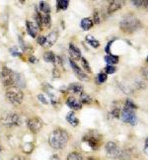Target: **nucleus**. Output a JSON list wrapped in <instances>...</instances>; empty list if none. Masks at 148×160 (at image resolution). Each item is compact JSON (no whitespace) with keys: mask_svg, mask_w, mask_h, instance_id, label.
I'll use <instances>...</instances> for the list:
<instances>
[{"mask_svg":"<svg viewBox=\"0 0 148 160\" xmlns=\"http://www.w3.org/2000/svg\"><path fill=\"white\" fill-rule=\"evenodd\" d=\"M52 76L54 78H59L61 76V72H60V70L57 68V67H53V69H52Z\"/></svg>","mask_w":148,"mask_h":160,"instance_id":"4c0bfd02","label":"nucleus"},{"mask_svg":"<svg viewBox=\"0 0 148 160\" xmlns=\"http://www.w3.org/2000/svg\"><path fill=\"white\" fill-rule=\"evenodd\" d=\"M125 107L126 108H129V109H132V110H136L138 107L136 106V104L134 102H132L131 99H126V102H125Z\"/></svg>","mask_w":148,"mask_h":160,"instance_id":"c756f323","label":"nucleus"},{"mask_svg":"<svg viewBox=\"0 0 148 160\" xmlns=\"http://www.w3.org/2000/svg\"><path fill=\"white\" fill-rule=\"evenodd\" d=\"M113 42H114V40H113V41H110V42H108V45L106 46V48H105V51H106V52H107L108 54H111V47H112Z\"/></svg>","mask_w":148,"mask_h":160,"instance_id":"ea45409f","label":"nucleus"},{"mask_svg":"<svg viewBox=\"0 0 148 160\" xmlns=\"http://www.w3.org/2000/svg\"><path fill=\"white\" fill-rule=\"evenodd\" d=\"M66 105L68 106L70 109H72L73 111H78L82 109V103L80 102L79 99L73 97V96H69L66 99Z\"/></svg>","mask_w":148,"mask_h":160,"instance_id":"9b49d317","label":"nucleus"},{"mask_svg":"<svg viewBox=\"0 0 148 160\" xmlns=\"http://www.w3.org/2000/svg\"><path fill=\"white\" fill-rule=\"evenodd\" d=\"M86 41H87V42L90 46H92L95 48L100 47V42H99L97 39H95L92 35H87V36H86Z\"/></svg>","mask_w":148,"mask_h":160,"instance_id":"4be33fe9","label":"nucleus"},{"mask_svg":"<svg viewBox=\"0 0 148 160\" xmlns=\"http://www.w3.org/2000/svg\"><path fill=\"white\" fill-rule=\"evenodd\" d=\"M69 62H70V65H71V68H72L73 72L76 74V76L80 80H82V81H88V80H89V76L82 70L81 67L78 66V64L73 59H71V58L69 60Z\"/></svg>","mask_w":148,"mask_h":160,"instance_id":"9d476101","label":"nucleus"},{"mask_svg":"<svg viewBox=\"0 0 148 160\" xmlns=\"http://www.w3.org/2000/svg\"><path fill=\"white\" fill-rule=\"evenodd\" d=\"M87 160H100V159L97 158V157H94V156H90L87 158Z\"/></svg>","mask_w":148,"mask_h":160,"instance_id":"49530a36","label":"nucleus"},{"mask_svg":"<svg viewBox=\"0 0 148 160\" xmlns=\"http://www.w3.org/2000/svg\"><path fill=\"white\" fill-rule=\"evenodd\" d=\"M143 8L148 11V0H144V4H143Z\"/></svg>","mask_w":148,"mask_h":160,"instance_id":"a18cd8bd","label":"nucleus"},{"mask_svg":"<svg viewBox=\"0 0 148 160\" xmlns=\"http://www.w3.org/2000/svg\"><path fill=\"white\" fill-rule=\"evenodd\" d=\"M120 28L123 33L133 34L141 28V23L133 14H127L121 21Z\"/></svg>","mask_w":148,"mask_h":160,"instance_id":"7ed1b4c3","label":"nucleus"},{"mask_svg":"<svg viewBox=\"0 0 148 160\" xmlns=\"http://www.w3.org/2000/svg\"><path fill=\"white\" fill-rule=\"evenodd\" d=\"M27 127L31 132L38 133L44 127V122L40 117H33L27 121Z\"/></svg>","mask_w":148,"mask_h":160,"instance_id":"1a4fd4ad","label":"nucleus"},{"mask_svg":"<svg viewBox=\"0 0 148 160\" xmlns=\"http://www.w3.org/2000/svg\"><path fill=\"white\" fill-rule=\"evenodd\" d=\"M37 42L42 46V47H45L47 45V37L44 36H38L37 37Z\"/></svg>","mask_w":148,"mask_h":160,"instance_id":"72a5a7b5","label":"nucleus"},{"mask_svg":"<svg viewBox=\"0 0 148 160\" xmlns=\"http://www.w3.org/2000/svg\"><path fill=\"white\" fill-rule=\"evenodd\" d=\"M26 29H27V33L32 37V38H37V37H38L39 28L35 23L27 21L26 22Z\"/></svg>","mask_w":148,"mask_h":160,"instance_id":"ddd939ff","label":"nucleus"},{"mask_svg":"<svg viewBox=\"0 0 148 160\" xmlns=\"http://www.w3.org/2000/svg\"><path fill=\"white\" fill-rule=\"evenodd\" d=\"M0 78H1L2 84L9 87H18L23 88L25 87V79L20 73H17L12 69L8 68L7 66H3L1 72H0Z\"/></svg>","mask_w":148,"mask_h":160,"instance_id":"f257e3e1","label":"nucleus"},{"mask_svg":"<svg viewBox=\"0 0 148 160\" xmlns=\"http://www.w3.org/2000/svg\"><path fill=\"white\" fill-rule=\"evenodd\" d=\"M123 122H126L131 126H135L137 122L136 116H135V110L129 109L123 106V109L121 110V118H120Z\"/></svg>","mask_w":148,"mask_h":160,"instance_id":"6e6552de","label":"nucleus"},{"mask_svg":"<svg viewBox=\"0 0 148 160\" xmlns=\"http://www.w3.org/2000/svg\"><path fill=\"white\" fill-rule=\"evenodd\" d=\"M144 153L146 155H148V138H146L145 139V143H144Z\"/></svg>","mask_w":148,"mask_h":160,"instance_id":"79ce46f5","label":"nucleus"},{"mask_svg":"<svg viewBox=\"0 0 148 160\" xmlns=\"http://www.w3.org/2000/svg\"><path fill=\"white\" fill-rule=\"evenodd\" d=\"M69 53L71 55V58L75 60H79L81 59V52H80L79 48L73 44V42H70L69 44Z\"/></svg>","mask_w":148,"mask_h":160,"instance_id":"dca6fc26","label":"nucleus"},{"mask_svg":"<svg viewBox=\"0 0 148 160\" xmlns=\"http://www.w3.org/2000/svg\"><path fill=\"white\" fill-rule=\"evenodd\" d=\"M105 150L108 157L112 159H125L126 158V153L121 147L116 144L114 141H108L105 145Z\"/></svg>","mask_w":148,"mask_h":160,"instance_id":"423d86ee","label":"nucleus"},{"mask_svg":"<svg viewBox=\"0 0 148 160\" xmlns=\"http://www.w3.org/2000/svg\"><path fill=\"white\" fill-rule=\"evenodd\" d=\"M51 160H60V159H59V157H58L57 154H53V155L51 157Z\"/></svg>","mask_w":148,"mask_h":160,"instance_id":"c03bdc74","label":"nucleus"},{"mask_svg":"<svg viewBox=\"0 0 148 160\" xmlns=\"http://www.w3.org/2000/svg\"><path fill=\"white\" fill-rule=\"evenodd\" d=\"M116 71V67L114 65H107L105 67V73L108 75V74H114V73Z\"/></svg>","mask_w":148,"mask_h":160,"instance_id":"2f4dec72","label":"nucleus"},{"mask_svg":"<svg viewBox=\"0 0 148 160\" xmlns=\"http://www.w3.org/2000/svg\"><path fill=\"white\" fill-rule=\"evenodd\" d=\"M121 110L120 108H114L111 112V116L113 117L115 119H120L121 118Z\"/></svg>","mask_w":148,"mask_h":160,"instance_id":"7c9ffc66","label":"nucleus"},{"mask_svg":"<svg viewBox=\"0 0 148 160\" xmlns=\"http://www.w3.org/2000/svg\"><path fill=\"white\" fill-rule=\"evenodd\" d=\"M105 61L108 63V65H115L120 61V58L118 55H114V54H107L105 57Z\"/></svg>","mask_w":148,"mask_h":160,"instance_id":"6ab92c4d","label":"nucleus"},{"mask_svg":"<svg viewBox=\"0 0 148 160\" xmlns=\"http://www.w3.org/2000/svg\"><path fill=\"white\" fill-rule=\"evenodd\" d=\"M66 160H83V157L81 153H79L78 151H72L67 155Z\"/></svg>","mask_w":148,"mask_h":160,"instance_id":"393cba45","label":"nucleus"},{"mask_svg":"<svg viewBox=\"0 0 148 160\" xmlns=\"http://www.w3.org/2000/svg\"><path fill=\"white\" fill-rule=\"evenodd\" d=\"M69 139V134L63 128H55L48 137V143L53 149H63Z\"/></svg>","mask_w":148,"mask_h":160,"instance_id":"f03ea898","label":"nucleus"},{"mask_svg":"<svg viewBox=\"0 0 148 160\" xmlns=\"http://www.w3.org/2000/svg\"><path fill=\"white\" fill-rule=\"evenodd\" d=\"M51 5L47 1H40L37 6V11L42 14H51Z\"/></svg>","mask_w":148,"mask_h":160,"instance_id":"2eb2a0df","label":"nucleus"},{"mask_svg":"<svg viewBox=\"0 0 148 160\" xmlns=\"http://www.w3.org/2000/svg\"><path fill=\"white\" fill-rule=\"evenodd\" d=\"M82 141L87 144L91 149L98 150L103 144V135L97 131L92 130L83 135Z\"/></svg>","mask_w":148,"mask_h":160,"instance_id":"20e7f679","label":"nucleus"},{"mask_svg":"<svg viewBox=\"0 0 148 160\" xmlns=\"http://www.w3.org/2000/svg\"><path fill=\"white\" fill-rule=\"evenodd\" d=\"M38 99H39L40 102H42V104H44V105H47V104H48V101L46 99V97L42 94H39L38 95Z\"/></svg>","mask_w":148,"mask_h":160,"instance_id":"58836bf2","label":"nucleus"},{"mask_svg":"<svg viewBox=\"0 0 148 160\" xmlns=\"http://www.w3.org/2000/svg\"><path fill=\"white\" fill-rule=\"evenodd\" d=\"M81 65L83 67V69H85L88 73H91L92 70H91V67H90V64L88 62V60L86 59L85 58H81Z\"/></svg>","mask_w":148,"mask_h":160,"instance_id":"c85d7f7f","label":"nucleus"},{"mask_svg":"<svg viewBox=\"0 0 148 160\" xmlns=\"http://www.w3.org/2000/svg\"><path fill=\"white\" fill-rule=\"evenodd\" d=\"M35 24L37 26H38L39 30H42V16L40 12L37 11L36 14H35Z\"/></svg>","mask_w":148,"mask_h":160,"instance_id":"b1692460","label":"nucleus"},{"mask_svg":"<svg viewBox=\"0 0 148 160\" xmlns=\"http://www.w3.org/2000/svg\"><path fill=\"white\" fill-rule=\"evenodd\" d=\"M2 124L7 127V128H15V127H18L22 124V119H21V116L17 113H8L6 114L2 120Z\"/></svg>","mask_w":148,"mask_h":160,"instance_id":"0eeeda50","label":"nucleus"},{"mask_svg":"<svg viewBox=\"0 0 148 160\" xmlns=\"http://www.w3.org/2000/svg\"><path fill=\"white\" fill-rule=\"evenodd\" d=\"M12 160H25V159H23V158L20 157V156H17V157H14Z\"/></svg>","mask_w":148,"mask_h":160,"instance_id":"de8ad7c7","label":"nucleus"},{"mask_svg":"<svg viewBox=\"0 0 148 160\" xmlns=\"http://www.w3.org/2000/svg\"><path fill=\"white\" fill-rule=\"evenodd\" d=\"M80 25H81V28L84 31H88L93 27L94 23H93V20H91L90 18H83L81 20V24H80Z\"/></svg>","mask_w":148,"mask_h":160,"instance_id":"aec40b11","label":"nucleus"},{"mask_svg":"<svg viewBox=\"0 0 148 160\" xmlns=\"http://www.w3.org/2000/svg\"><path fill=\"white\" fill-rule=\"evenodd\" d=\"M29 61H30V62H32V63H35L36 61H37L36 57H34V55H30V57H29Z\"/></svg>","mask_w":148,"mask_h":160,"instance_id":"37998d69","label":"nucleus"},{"mask_svg":"<svg viewBox=\"0 0 148 160\" xmlns=\"http://www.w3.org/2000/svg\"><path fill=\"white\" fill-rule=\"evenodd\" d=\"M69 1L68 0H57V11H64L68 8Z\"/></svg>","mask_w":148,"mask_h":160,"instance_id":"412c9836","label":"nucleus"},{"mask_svg":"<svg viewBox=\"0 0 148 160\" xmlns=\"http://www.w3.org/2000/svg\"><path fill=\"white\" fill-rule=\"evenodd\" d=\"M79 100H80V102L82 103V105H83V104H90L91 101H92L90 95H88L87 93H85V92H83V93L79 96Z\"/></svg>","mask_w":148,"mask_h":160,"instance_id":"bb28decb","label":"nucleus"},{"mask_svg":"<svg viewBox=\"0 0 148 160\" xmlns=\"http://www.w3.org/2000/svg\"><path fill=\"white\" fill-rule=\"evenodd\" d=\"M108 79V75L106 74L105 72H99L97 76H96V84L100 85V84H103L107 81Z\"/></svg>","mask_w":148,"mask_h":160,"instance_id":"5701e85b","label":"nucleus"},{"mask_svg":"<svg viewBox=\"0 0 148 160\" xmlns=\"http://www.w3.org/2000/svg\"><path fill=\"white\" fill-rule=\"evenodd\" d=\"M58 39V32L57 31H52V32H51L47 37V47H52L55 42H57Z\"/></svg>","mask_w":148,"mask_h":160,"instance_id":"f3484780","label":"nucleus"},{"mask_svg":"<svg viewBox=\"0 0 148 160\" xmlns=\"http://www.w3.org/2000/svg\"><path fill=\"white\" fill-rule=\"evenodd\" d=\"M66 121L68 122V124H70L72 127H77L79 125V120L77 119V117L75 116V113L71 111L68 114L66 115Z\"/></svg>","mask_w":148,"mask_h":160,"instance_id":"a211bd4d","label":"nucleus"},{"mask_svg":"<svg viewBox=\"0 0 148 160\" xmlns=\"http://www.w3.org/2000/svg\"><path fill=\"white\" fill-rule=\"evenodd\" d=\"M125 4L126 1H122V0H113V1H110L108 6V12L110 14L115 13L116 11L120 10Z\"/></svg>","mask_w":148,"mask_h":160,"instance_id":"f8f14e48","label":"nucleus"},{"mask_svg":"<svg viewBox=\"0 0 148 160\" xmlns=\"http://www.w3.org/2000/svg\"><path fill=\"white\" fill-rule=\"evenodd\" d=\"M55 58V54L52 52H46L44 53V59L47 61V62H52L54 61Z\"/></svg>","mask_w":148,"mask_h":160,"instance_id":"cd10ccee","label":"nucleus"},{"mask_svg":"<svg viewBox=\"0 0 148 160\" xmlns=\"http://www.w3.org/2000/svg\"><path fill=\"white\" fill-rule=\"evenodd\" d=\"M146 61H147V62H148V55H147V58H146Z\"/></svg>","mask_w":148,"mask_h":160,"instance_id":"8fccbe9b","label":"nucleus"},{"mask_svg":"<svg viewBox=\"0 0 148 160\" xmlns=\"http://www.w3.org/2000/svg\"><path fill=\"white\" fill-rule=\"evenodd\" d=\"M10 53L13 55V57H18V58H23V54L19 51H18V48H15V47L10 48Z\"/></svg>","mask_w":148,"mask_h":160,"instance_id":"f704fd0d","label":"nucleus"},{"mask_svg":"<svg viewBox=\"0 0 148 160\" xmlns=\"http://www.w3.org/2000/svg\"><path fill=\"white\" fill-rule=\"evenodd\" d=\"M132 4L135 6V7H138V8H143V4H144V0H133L131 1Z\"/></svg>","mask_w":148,"mask_h":160,"instance_id":"e433bc0d","label":"nucleus"},{"mask_svg":"<svg viewBox=\"0 0 148 160\" xmlns=\"http://www.w3.org/2000/svg\"><path fill=\"white\" fill-rule=\"evenodd\" d=\"M1 150H2V145H1V143H0V152H1Z\"/></svg>","mask_w":148,"mask_h":160,"instance_id":"09e8293b","label":"nucleus"},{"mask_svg":"<svg viewBox=\"0 0 148 160\" xmlns=\"http://www.w3.org/2000/svg\"><path fill=\"white\" fill-rule=\"evenodd\" d=\"M93 23L94 24H100L101 23V16H100V12L98 10H95L93 13Z\"/></svg>","mask_w":148,"mask_h":160,"instance_id":"473e14b6","label":"nucleus"},{"mask_svg":"<svg viewBox=\"0 0 148 160\" xmlns=\"http://www.w3.org/2000/svg\"><path fill=\"white\" fill-rule=\"evenodd\" d=\"M42 25H44L45 27H47V28H49L52 25L51 14H42Z\"/></svg>","mask_w":148,"mask_h":160,"instance_id":"a878e982","label":"nucleus"},{"mask_svg":"<svg viewBox=\"0 0 148 160\" xmlns=\"http://www.w3.org/2000/svg\"><path fill=\"white\" fill-rule=\"evenodd\" d=\"M53 64H54V67H60L62 65V59H61L60 57L58 55H55V58H54V61H53Z\"/></svg>","mask_w":148,"mask_h":160,"instance_id":"c9c22d12","label":"nucleus"},{"mask_svg":"<svg viewBox=\"0 0 148 160\" xmlns=\"http://www.w3.org/2000/svg\"><path fill=\"white\" fill-rule=\"evenodd\" d=\"M67 91H69L70 93L80 96L84 92V87L80 83H71L68 86V88H67Z\"/></svg>","mask_w":148,"mask_h":160,"instance_id":"4468645a","label":"nucleus"},{"mask_svg":"<svg viewBox=\"0 0 148 160\" xmlns=\"http://www.w3.org/2000/svg\"><path fill=\"white\" fill-rule=\"evenodd\" d=\"M141 72H142L143 77L148 80V67H143V68L141 69Z\"/></svg>","mask_w":148,"mask_h":160,"instance_id":"a19ab883","label":"nucleus"},{"mask_svg":"<svg viewBox=\"0 0 148 160\" xmlns=\"http://www.w3.org/2000/svg\"><path fill=\"white\" fill-rule=\"evenodd\" d=\"M5 97L13 106H20L24 100V93L21 88L18 87H9L6 90Z\"/></svg>","mask_w":148,"mask_h":160,"instance_id":"39448f33","label":"nucleus"}]
</instances>
